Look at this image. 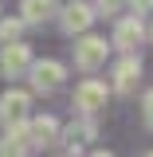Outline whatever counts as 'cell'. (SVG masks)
I'll list each match as a JSON object with an SVG mask.
<instances>
[{"label":"cell","instance_id":"6da1fadb","mask_svg":"<svg viewBox=\"0 0 153 157\" xmlns=\"http://www.w3.org/2000/svg\"><path fill=\"white\" fill-rule=\"evenodd\" d=\"M28 78H32V86L39 94H55L63 86V78H67V67L59 59H32L28 63Z\"/></svg>","mask_w":153,"mask_h":157},{"label":"cell","instance_id":"7a4b0ae2","mask_svg":"<svg viewBox=\"0 0 153 157\" xmlns=\"http://www.w3.org/2000/svg\"><path fill=\"white\" fill-rule=\"evenodd\" d=\"M106 51H110V47H106V39H102V36H86V32H78V43H75V67L90 75V71H98V67L106 63Z\"/></svg>","mask_w":153,"mask_h":157},{"label":"cell","instance_id":"3957f363","mask_svg":"<svg viewBox=\"0 0 153 157\" xmlns=\"http://www.w3.org/2000/svg\"><path fill=\"white\" fill-rule=\"evenodd\" d=\"M28 63H32V47H28V43L8 39V43L0 47V75L4 78H20L28 71Z\"/></svg>","mask_w":153,"mask_h":157},{"label":"cell","instance_id":"277c9868","mask_svg":"<svg viewBox=\"0 0 153 157\" xmlns=\"http://www.w3.org/2000/svg\"><path fill=\"white\" fill-rule=\"evenodd\" d=\"M106 94H110L106 82H98V78H82V82L75 86V110H78V114H98V110L106 106Z\"/></svg>","mask_w":153,"mask_h":157},{"label":"cell","instance_id":"5b68a950","mask_svg":"<svg viewBox=\"0 0 153 157\" xmlns=\"http://www.w3.org/2000/svg\"><path fill=\"white\" fill-rule=\"evenodd\" d=\"M137 78H141V59L134 51H122V59H118V67H114V90L118 94H134Z\"/></svg>","mask_w":153,"mask_h":157},{"label":"cell","instance_id":"8992f818","mask_svg":"<svg viewBox=\"0 0 153 157\" xmlns=\"http://www.w3.org/2000/svg\"><path fill=\"white\" fill-rule=\"evenodd\" d=\"M59 24H63V32H67V36H78V32H86V28L94 24V4L71 0V4L59 12Z\"/></svg>","mask_w":153,"mask_h":157},{"label":"cell","instance_id":"52a82bcc","mask_svg":"<svg viewBox=\"0 0 153 157\" xmlns=\"http://www.w3.org/2000/svg\"><path fill=\"white\" fill-rule=\"evenodd\" d=\"M141 39H145V24H141V16H122L114 24V47H118V51H134Z\"/></svg>","mask_w":153,"mask_h":157},{"label":"cell","instance_id":"ba28073f","mask_svg":"<svg viewBox=\"0 0 153 157\" xmlns=\"http://www.w3.org/2000/svg\"><path fill=\"white\" fill-rule=\"evenodd\" d=\"M28 110H32L28 90H4V94H0V122H4V126H8V122H20V118H28Z\"/></svg>","mask_w":153,"mask_h":157},{"label":"cell","instance_id":"9c48e42d","mask_svg":"<svg viewBox=\"0 0 153 157\" xmlns=\"http://www.w3.org/2000/svg\"><path fill=\"white\" fill-rule=\"evenodd\" d=\"M28 137H32V149H43V145H51L59 137V122L51 114H43V118H32L28 122Z\"/></svg>","mask_w":153,"mask_h":157},{"label":"cell","instance_id":"30bf717a","mask_svg":"<svg viewBox=\"0 0 153 157\" xmlns=\"http://www.w3.org/2000/svg\"><path fill=\"white\" fill-rule=\"evenodd\" d=\"M32 149V137H28V118L8 122V134L0 141V153H28Z\"/></svg>","mask_w":153,"mask_h":157},{"label":"cell","instance_id":"8fae6325","mask_svg":"<svg viewBox=\"0 0 153 157\" xmlns=\"http://www.w3.org/2000/svg\"><path fill=\"white\" fill-rule=\"evenodd\" d=\"M94 122H90V114L82 118V122H71L67 130H63V141H67V153H78L82 149V141H94Z\"/></svg>","mask_w":153,"mask_h":157},{"label":"cell","instance_id":"7c38bea8","mask_svg":"<svg viewBox=\"0 0 153 157\" xmlns=\"http://www.w3.org/2000/svg\"><path fill=\"white\" fill-rule=\"evenodd\" d=\"M55 16V0H24L20 4V20L24 24H43Z\"/></svg>","mask_w":153,"mask_h":157},{"label":"cell","instance_id":"4fadbf2b","mask_svg":"<svg viewBox=\"0 0 153 157\" xmlns=\"http://www.w3.org/2000/svg\"><path fill=\"white\" fill-rule=\"evenodd\" d=\"M20 36H24V20L20 16H0V43L20 39Z\"/></svg>","mask_w":153,"mask_h":157},{"label":"cell","instance_id":"5bb4252c","mask_svg":"<svg viewBox=\"0 0 153 157\" xmlns=\"http://www.w3.org/2000/svg\"><path fill=\"white\" fill-rule=\"evenodd\" d=\"M122 4H126V0H94V12H102V16H114Z\"/></svg>","mask_w":153,"mask_h":157},{"label":"cell","instance_id":"9a60e30c","mask_svg":"<svg viewBox=\"0 0 153 157\" xmlns=\"http://www.w3.org/2000/svg\"><path fill=\"white\" fill-rule=\"evenodd\" d=\"M141 122H145V126L153 130V90H149L145 98H141Z\"/></svg>","mask_w":153,"mask_h":157},{"label":"cell","instance_id":"2e32d148","mask_svg":"<svg viewBox=\"0 0 153 157\" xmlns=\"http://www.w3.org/2000/svg\"><path fill=\"white\" fill-rule=\"evenodd\" d=\"M134 4V16H149L153 12V0H130Z\"/></svg>","mask_w":153,"mask_h":157},{"label":"cell","instance_id":"e0dca14e","mask_svg":"<svg viewBox=\"0 0 153 157\" xmlns=\"http://www.w3.org/2000/svg\"><path fill=\"white\" fill-rule=\"evenodd\" d=\"M149 39H153V32H149Z\"/></svg>","mask_w":153,"mask_h":157},{"label":"cell","instance_id":"ac0fdd59","mask_svg":"<svg viewBox=\"0 0 153 157\" xmlns=\"http://www.w3.org/2000/svg\"><path fill=\"white\" fill-rule=\"evenodd\" d=\"M0 12H4V8H0Z\"/></svg>","mask_w":153,"mask_h":157}]
</instances>
